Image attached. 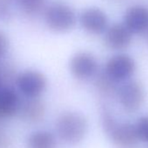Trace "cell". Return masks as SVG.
I'll use <instances>...</instances> for the list:
<instances>
[{"label": "cell", "mask_w": 148, "mask_h": 148, "mask_svg": "<svg viewBox=\"0 0 148 148\" xmlns=\"http://www.w3.org/2000/svg\"><path fill=\"white\" fill-rule=\"evenodd\" d=\"M57 136L68 145H77L84 140L88 132V120L79 112H64L58 116L55 125Z\"/></svg>", "instance_id": "6da1fadb"}, {"label": "cell", "mask_w": 148, "mask_h": 148, "mask_svg": "<svg viewBox=\"0 0 148 148\" xmlns=\"http://www.w3.org/2000/svg\"><path fill=\"white\" fill-rule=\"evenodd\" d=\"M45 21L50 30L55 32L71 31L76 24L74 11L63 3L51 4L45 12Z\"/></svg>", "instance_id": "7a4b0ae2"}, {"label": "cell", "mask_w": 148, "mask_h": 148, "mask_svg": "<svg viewBox=\"0 0 148 148\" xmlns=\"http://www.w3.org/2000/svg\"><path fill=\"white\" fill-rule=\"evenodd\" d=\"M15 83L18 92L26 99H37L45 92L47 79L45 75L33 69L21 71L16 76Z\"/></svg>", "instance_id": "3957f363"}, {"label": "cell", "mask_w": 148, "mask_h": 148, "mask_svg": "<svg viewBox=\"0 0 148 148\" xmlns=\"http://www.w3.org/2000/svg\"><path fill=\"white\" fill-rule=\"evenodd\" d=\"M71 75L78 80L91 79L99 72V63L96 57L88 51H79L74 54L69 62Z\"/></svg>", "instance_id": "277c9868"}, {"label": "cell", "mask_w": 148, "mask_h": 148, "mask_svg": "<svg viewBox=\"0 0 148 148\" xmlns=\"http://www.w3.org/2000/svg\"><path fill=\"white\" fill-rule=\"evenodd\" d=\"M122 108L128 112L138 111L145 102V92L143 86L135 80L126 81L119 86L117 95Z\"/></svg>", "instance_id": "5b68a950"}, {"label": "cell", "mask_w": 148, "mask_h": 148, "mask_svg": "<svg viewBox=\"0 0 148 148\" xmlns=\"http://www.w3.org/2000/svg\"><path fill=\"white\" fill-rule=\"evenodd\" d=\"M136 70L135 61L126 54H117L106 63L104 72L115 83L125 82L130 79Z\"/></svg>", "instance_id": "8992f818"}, {"label": "cell", "mask_w": 148, "mask_h": 148, "mask_svg": "<svg viewBox=\"0 0 148 148\" xmlns=\"http://www.w3.org/2000/svg\"><path fill=\"white\" fill-rule=\"evenodd\" d=\"M106 135L119 148H134L139 142L135 125L128 122H117Z\"/></svg>", "instance_id": "52a82bcc"}, {"label": "cell", "mask_w": 148, "mask_h": 148, "mask_svg": "<svg viewBox=\"0 0 148 148\" xmlns=\"http://www.w3.org/2000/svg\"><path fill=\"white\" fill-rule=\"evenodd\" d=\"M21 99L13 88L5 86L0 88V126L5 119L18 115Z\"/></svg>", "instance_id": "ba28073f"}, {"label": "cell", "mask_w": 148, "mask_h": 148, "mask_svg": "<svg viewBox=\"0 0 148 148\" xmlns=\"http://www.w3.org/2000/svg\"><path fill=\"white\" fill-rule=\"evenodd\" d=\"M45 105L39 99H21L18 115L24 122L29 124H37L41 122L45 116Z\"/></svg>", "instance_id": "9c48e42d"}, {"label": "cell", "mask_w": 148, "mask_h": 148, "mask_svg": "<svg viewBox=\"0 0 148 148\" xmlns=\"http://www.w3.org/2000/svg\"><path fill=\"white\" fill-rule=\"evenodd\" d=\"M80 24L86 32L98 35L106 31L108 19L106 13L100 9L89 8L82 12Z\"/></svg>", "instance_id": "30bf717a"}, {"label": "cell", "mask_w": 148, "mask_h": 148, "mask_svg": "<svg viewBox=\"0 0 148 148\" xmlns=\"http://www.w3.org/2000/svg\"><path fill=\"white\" fill-rule=\"evenodd\" d=\"M131 42L132 33L124 25H113L106 32L105 44L112 50H124L130 45Z\"/></svg>", "instance_id": "8fae6325"}, {"label": "cell", "mask_w": 148, "mask_h": 148, "mask_svg": "<svg viewBox=\"0 0 148 148\" xmlns=\"http://www.w3.org/2000/svg\"><path fill=\"white\" fill-rule=\"evenodd\" d=\"M130 32H145L148 28V9L141 5L129 8L125 16V25Z\"/></svg>", "instance_id": "7c38bea8"}, {"label": "cell", "mask_w": 148, "mask_h": 148, "mask_svg": "<svg viewBox=\"0 0 148 148\" xmlns=\"http://www.w3.org/2000/svg\"><path fill=\"white\" fill-rule=\"evenodd\" d=\"M56 136L46 130L32 132L26 138V148H57Z\"/></svg>", "instance_id": "4fadbf2b"}, {"label": "cell", "mask_w": 148, "mask_h": 148, "mask_svg": "<svg viewBox=\"0 0 148 148\" xmlns=\"http://www.w3.org/2000/svg\"><path fill=\"white\" fill-rule=\"evenodd\" d=\"M94 85L98 92L106 97H112L117 95L119 88V86H117V83L112 80L104 72V71H99L96 74L94 77Z\"/></svg>", "instance_id": "5bb4252c"}, {"label": "cell", "mask_w": 148, "mask_h": 148, "mask_svg": "<svg viewBox=\"0 0 148 148\" xmlns=\"http://www.w3.org/2000/svg\"><path fill=\"white\" fill-rule=\"evenodd\" d=\"M24 13L28 16L38 15L44 8L45 0H16Z\"/></svg>", "instance_id": "9a60e30c"}, {"label": "cell", "mask_w": 148, "mask_h": 148, "mask_svg": "<svg viewBox=\"0 0 148 148\" xmlns=\"http://www.w3.org/2000/svg\"><path fill=\"white\" fill-rule=\"evenodd\" d=\"M134 125L139 141L148 143V116L141 117Z\"/></svg>", "instance_id": "2e32d148"}, {"label": "cell", "mask_w": 148, "mask_h": 148, "mask_svg": "<svg viewBox=\"0 0 148 148\" xmlns=\"http://www.w3.org/2000/svg\"><path fill=\"white\" fill-rule=\"evenodd\" d=\"M13 0H0V20L9 21L12 18V4Z\"/></svg>", "instance_id": "e0dca14e"}, {"label": "cell", "mask_w": 148, "mask_h": 148, "mask_svg": "<svg viewBox=\"0 0 148 148\" xmlns=\"http://www.w3.org/2000/svg\"><path fill=\"white\" fill-rule=\"evenodd\" d=\"M8 50L9 39L3 32H0V60H2L5 57Z\"/></svg>", "instance_id": "ac0fdd59"}, {"label": "cell", "mask_w": 148, "mask_h": 148, "mask_svg": "<svg viewBox=\"0 0 148 148\" xmlns=\"http://www.w3.org/2000/svg\"><path fill=\"white\" fill-rule=\"evenodd\" d=\"M11 145V138L7 132L0 127V148H9Z\"/></svg>", "instance_id": "d6986e66"}, {"label": "cell", "mask_w": 148, "mask_h": 148, "mask_svg": "<svg viewBox=\"0 0 148 148\" xmlns=\"http://www.w3.org/2000/svg\"><path fill=\"white\" fill-rule=\"evenodd\" d=\"M2 86H3V79H2L1 75H0V88H1Z\"/></svg>", "instance_id": "ffe728a7"}, {"label": "cell", "mask_w": 148, "mask_h": 148, "mask_svg": "<svg viewBox=\"0 0 148 148\" xmlns=\"http://www.w3.org/2000/svg\"><path fill=\"white\" fill-rule=\"evenodd\" d=\"M145 37H146V40H147V42H148V28H147L146 31H145Z\"/></svg>", "instance_id": "44dd1931"}, {"label": "cell", "mask_w": 148, "mask_h": 148, "mask_svg": "<svg viewBox=\"0 0 148 148\" xmlns=\"http://www.w3.org/2000/svg\"><path fill=\"white\" fill-rule=\"evenodd\" d=\"M114 1H119V0H114Z\"/></svg>", "instance_id": "7402d4cb"}]
</instances>
